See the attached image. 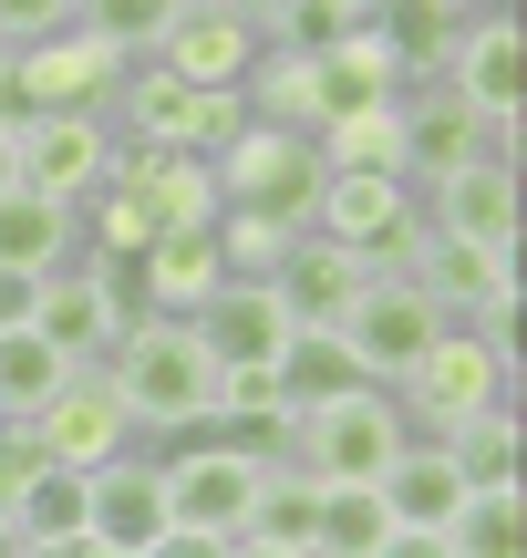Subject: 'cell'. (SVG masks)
Instances as JSON below:
<instances>
[{"label":"cell","mask_w":527,"mask_h":558,"mask_svg":"<svg viewBox=\"0 0 527 558\" xmlns=\"http://www.w3.org/2000/svg\"><path fill=\"white\" fill-rule=\"evenodd\" d=\"M103 383H114L124 424L135 435H197L218 414V352L197 341V320H135V331L103 352Z\"/></svg>","instance_id":"6da1fadb"},{"label":"cell","mask_w":527,"mask_h":558,"mask_svg":"<svg viewBox=\"0 0 527 558\" xmlns=\"http://www.w3.org/2000/svg\"><path fill=\"white\" fill-rule=\"evenodd\" d=\"M218 177V218H269V228H310V197H321V145L301 124H259L248 114L238 135L207 156Z\"/></svg>","instance_id":"7a4b0ae2"},{"label":"cell","mask_w":527,"mask_h":558,"mask_svg":"<svg viewBox=\"0 0 527 558\" xmlns=\"http://www.w3.org/2000/svg\"><path fill=\"white\" fill-rule=\"evenodd\" d=\"M404 445H414L404 403H393L383 383H363V393H342V403H321V414H301L290 465H301L310 486H383Z\"/></svg>","instance_id":"3957f363"},{"label":"cell","mask_w":527,"mask_h":558,"mask_svg":"<svg viewBox=\"0 0 527 558\" xmlns=\"http://www.w3.org/2000/svg\"><path fill=\"white\" fill-rule=\"evenodd\" d=\"M310 239L352 248L372 279H404L414 248H425V197H414L404 177H321V197H310Z\"/></svg>","instance_id":"277c9868"},{"label":"cell","mask_w":527,"mask_h":558,"mask_svg":"<svg viewBox=\"0 0 527 558\" xmlns=\"http://www.w3.org/2000/svg\"><path fill=\"white\" fill-rule=\"evenodd\" d=\"M393 403H404L414 435H455V424H476V414H497V403H517V362L487 352L476 331H445L404 383H393Z\"/></svg>","instance_id":"5b68a950"},{"label":"cell","mask_w":527,"mask_h":558,"mask_svg":"<svg viewBox=\"0 0 527 558\" xmlns=\"http://www.w3.org/2000/svg\"><path fill=\"white\" fill-rule=\"evenodd\" d=\"M103 207H114L145 248H156V239H197V228H218V177H207V156H156V145H124L114 177H103Z\"/></svg>","instance_id":"8992f818"},{"label":"cell","mask_w":527,"mask_h":558,"mask_svg":"<svg viewBox=\"0 0 527 558\" xmlns=\"http://www.w3.org/2000/svg\"><path fill=\"white\" fill-rule=\"evenodd\" d=\"M445 331H455V320L434 311L414 279H363V290H352V311H342V352L363 362V383H383V393H393V383H404Z\"/></svg>","instance_id":"52a82bcc"},{"label":"cell","mask_w":527,"mask_h":558,"mask_svg":"<svg viewBox=\"0 0 527 558\" xmlns=\"http://www.w3.org/2000/svg\"><path fill=\"white\" fill-rule=\"evenodd\" d=\"M21 94H32V114H103L114 124V94H124V73L135 62L114 52V41H94L83 21H62L52 41H21Z\"/></svg>","instance_id":"ba28073f"},{"label":"cell","mask_w":527,"mask_h":558,"mask_svg":"<svg viewBox=\"0 0 527 558\" xmlns=\"http://www.w3.org/2000/svg\"><path fill=\"white\" fill-rule=\"evenodd\" d=\"M259 21L238 11V0H176V21H166L156 41V73H176L186 94H238L248 73H259Z\"/></svg>","instance_id":"9c48e42d"},{"label":"cell","mask_w":527,"mask_h":558,"mask_svg":"<svg viewBox=\"0 0 527 558\" xmlns=\"http://www.w3.org/2000/svg\"><path fill=\"white\" fill-rule=\"evenodd\" d=\"M114 124L103 114H32L21 124V186L32 197H62V207H94L103 177H114Z\"/></svg>","instance_id":"30bf717a"},{"label":"cell","mask_w":527,"mask_h":558,"mask_svg":"<svg viewBox=\"0 0 527 558\" xmlns=\"http://www.w3.org/2000/svg\"><path fill=\"white\" fill-rule=\"evenodd\" d=\"M445 94L466 104L476 124H517L527 114V32L517 11H476L445 52Z\"/></svg>","instance_id":"8fae6325"},{"label":"cell","mask_w":527,"mask_h":558,"mask_svg":"<svg viewBox=\"0 0 527 558\" xmlns=\"http://www.w3.org/2000/svg\"><path fill=\"white\" fill-rule=\"evenodd\" d=\"M156 465H166V518H176V527H197V538H238V527H248L259 465H238L228 445H207V435L166 445Z\"/></svg>","instance_id":"7c38bea8"},{"label":"cell","mask_w":527,"mask_h":558,"mask_svg":"<svg viewBox=\"0 0 527 558\" xmlns=\"http://www.w3.org/2000/svg\"><path fill=\"white\" fill-rule=\"evenodd\" d=\"M166 527H176V518H166V465L145 456V445L83 476V538H94V548H114V558H145V548L166 538Z\"/></svg>","instance_id":"4fadbf2b"},{"label":"cell","mask_w":527,"mask_h":558,"mask_svg":"<svg viewBox=\"0 0 527 558\" xmlns=\"http://www.w3.org/2000/svg\"><path fill=\"white\" fill-rule=\"evenodd\" d=\"M32 445H41L52 465H73V476H94V465L135 456V424H124V403H114V383H103V373H73V383L32 414Z\"/></svg>","instance_id":"5bb4252c"},{"label":"cell","mask_w":527,"mask_h":558,"mask_svg":"<svg viewBox=\"0 0 527 558\" xmlns=\"http://www.w3.org/2000/svg\"><path fill=\"white\" fill-rule=\"evenodd\" d=\"M425 228L455 239V248H487V259H517V166L476 156L466 177L425 186Z\"/></svg>","instance_id":"9a60e30c"},{"label":"cell","mask_w":527,"mask_h":558,"mask_svg":"<svg viewBox=\"0 0 527 558\" xmlns=\"http://www.w3.org/2000/svg\"><path fill=\"white\" fill-rule=\"evenodd\" d=\"M393 135H404V186H414V197L445 186V177H466V166L487 156V124H476L445 83H414V94L393 104Z\"/></svg>","instance_id":"2e32d148"},{"label":"cell","mask_w":527,"mask_h":558,"mask_svg":"<svg viewBox=\"0 0 527 558\" xmlns=\"http://www.w3.org/2000/svg\"><path fill=\"white\" fill-rule=\"evenodd\" d=\"M310 62V135H331V124H352V114H393L404 104V73L383 62V41H331V52H301Z\"/></svg>","instance_id":"e0dca14e"},{"label":"cell","mask_w":527,"mask_h":558,"mask_svg":"<svg viewBox=\"0 0 527 558\" xmlns=\"http://www.w3.org/2000/svg\"><path fill=\"white\" fill-rule=\"evenodd\" d=\"M32 331L41 341H52V352L62 362H73V373H103V352H114V300H103V279L94 269H52V279H41V290H32Z\"/></svg>","instance_id":"ac0fdd59"},{"label":"cell","mask_w":527,"mask_h":558,"mask_svg":"<svg viewBox=\"0 0 527 558\" xmlns=\"http://www.w3.org/2000/svg\"><path fill=\"white\" fill-rule=\"evenodd\" d=\"M363 259H352V248H331V239H290V259L269 269V300H280L290 311V331H342V311H352V290H363Z\"/></svg>","instance_id":"d6986e66"},{"label":"cell","mask_w":527,"mask_h":558,"mask_svg":"<svg viewBox=\"0 0 527 558\" xmlns=\"http://www.w3.org/2000/svg\"><path fill=\"white\" fill-rule=\"evenodd\" d=\"M197 341L218 352V373H269L280 341H290V311L269 300V279H228V290L197 311Z\"/></svg>","instance_id":"ffe728a7"},{"label":"cell","mask_w":527,"mask_h":558,"mask_svg":"<svg viewBox=\"0 0 527 558\" xmlns=\"http://www.w3.org/2000/svg\"><path fill=\"white\" fill-rule=\"evenodd\" d=\"M414 290L434 300L445 320H476V311H497V300H517V259H487V248H455V239H434L425 228V248H414Z\"/></svg>","instance_id":"44dd1931"},{"label":"cell","mask_w":527,"mask_h":558,"mask_svg":"<svg viewBox=\"0 0 527 558\" xmlns=\"http://www.w3.org/2000/svg\"><path fill=\"white\" fill-rule=\"evenodd\" d=\"M73 248H83V218H73L62 197L0 186V269H21V279H52V269H73Z\"/></svg>","instance_id":"7402d4cb"},{"label":"cell","mask_w":527,"mask_h":558,"mask_svg":"<svg viewBox=\"0 0 527 558\" xmlns=\"http://www.w3.org/2000/svg\"><path fill=\"white\" fill-rule=\"evenodd\" d=\"M476 486L455 476V456L434 435H414L404 456H393V476H383V507H393V527H434V538H445L455 527V507H466Z\"/></svg>","instance_id":"603a6c76"},{"label":"cell","mask_w":527,"mask_h":558,"mask_svg":"<svg viewBox=\"0 0 527 558\" xmlns=\"http://www.w3.org/2000/svg\"><path fill=\"white\" fill-rule=\"evenodd\" d=\"M455 32H466V21H455L445 0H383V11H372V41H383V62L404 73V94L414 83H445Z\"/></svg>","instance_id":"cb8c5ba5"},{"label":"cell","mask_w":527,"mask_h":558,"mask_svg":"<svg viewBox=\"0 0 527 558\" xmlns=\"http://www.w3.org/2000/svg\"><path fill=\"white\" fill-rule=\"evenodd\" d=\"M135 269H145V300H156V320H197L207 300L228 290V269H218V239H207V228H197V239H156Z\"/></svg>","instance_id":"d4e9b609"},{"label":"cell","mask_w":527,"mask_h":558,"mask_svg":"<svg viewBox=\"0 0 527 558\" xmlns=\"http://www.w3.org/2000/svg\"><path fill=\"white\" fill-rule=\"evenodd\" d=\"M269 383H280L290 414H321V403L363 393V362L342 352V331H290V341H280V362H269Z\"/></svg>","instance_id":"484cf974"},{"label":"cell","mask_w":527,"mask_h":558,"mask_svg":"<svg viewBox=\"0 0 527 558\" xmlns=\"http://www.w3.org/2000/svg\"><path fill=\"white\" fill-rule=\"evenodd\" d=\"M0 518H11L21 538H32V558L73 548V538H83V476H73V465H52V456H41L32 476L11 486V507H0Z\"/></svg>","instance_id":"4316f807"},{"label":"cell","mask_w":527,"mask_h":558,"mask_svg":"<svg viewBox=\"0 0 527 558\" xmlns=\"http://www.w3.org/2000/svg\"><path fill=\"white\" fill-rule=\"evenodd\" d=\"M310 518H321V486L301 476V465H259V497H248V527L238 538H259V548H301L310 558Z\"/></svg>","instance_id":"83f0119b"},{"label":"cell","mask_w":527,"mask_h":558,"mask_svg":"<svg viewBox=\"0 0 527 558\" xmlns=\"http://www.w3.org/2000/svg\"><path fill=\"white\" fill-rule=\"evenodd\" d=\"M62 383H73V362H62L32 320H21V331H0V424H32Z\"/></svg>","instance_id":"f1b7e54d"},{"label":"cell","mask_w":527,"mask_h":558,"mask_svg":"<svg viewBox=\"0 0 527 558\" xmlns=\"http://www.w3.org/2000/svg\"><path fill=\"white\" fill-rule=\"evenodd\" d=\"M455 456V476L476 486V497H497V486H517V445H527V424H517V403H497V414H476V424H455V435H434Z\"/></svg>","instance_id":"f546056e"},{"label":"cell","mask_w":527,"mask_h":558,"mask_svg":"<svg viewBox=\"0 0 527 558\" xmlns=\"http://www.w3.org/2000/svg\"><path fill=\"white\" fill-rule=\"evenodd\" d=\"M393 538L383 486H321V518H310V558H372Z\"/></svg>","instance_id":"4dcf8cb0"},{"label":"cell","mask_w":527,"mask_h":558,"mask_svg":"<svg viewBox=\"0 0 527 558\" xmlns=\"http://www.w3.org/2000/svg\"><path fill=\"white\" fill-rule=\"evenodd\" d=\"M197 435H207V445H228L238 465H280V456H290V435H301V414H290V403H218Z\"/></svg>","instance_id":"1f68e13d"},{"label":"cell","mask_w":527,"mask_h":558,"mask_svg":"<svg viewBox=\"0 0 527 558\" xmlns=\"http://www.w3.org/2000/svg\"><path fill=\"white\" fill-rule=\"evenodd\" d=\"M445 548L455 558H527V497H517V486L466 497V507H455V527H445Z\"/></svg>","instance_id":"d6a6232c"},{"label":"cell","mask_w":527,"mask_h":558,"mask_svg":"<svg viewBox=\"0 0 527 558\" xmlns=\"http://www.w3.org/2000/svg\"><path fill=\"white\" fill-rule=\"evenodd\" d=\"M73 21L94 41H114L124 62H156V41H166V21H176V0H73Z\"/></svg>","instance_id":"836d02e7"},{"label":"cell","mask_w":527,"mask_h":558,"mask_svg":"<svg viewBox=\"0 0 527 558\" xmlns=\"http://www.w3.org/2000/svg\"><path fill=\"white\" fill-rule=\"evenodd\" d=\"M207 239H218V269H228V279H269V269L290 259V239H301V228H269V218H218Z\"/></svg>","instance_id":"e575fe53"},{"label":"cell","mask_w":527,"mask_h":558,"mask_svg":"<svg viewBox=\"0 0 527 558\" xmlns=\"http://www.w3.org/2000/svg\"><path fill=\"white\" fill-rule=\"evenodd\" d=\"M62 21H73V0H0V52H21V41H52Z\"/></svg>","instance_id":"d590c367"},{"label":"cell","mask_w":527,"mask_h":558,"mask_svg":"<svg viewBox=\"0 0 527 558\" xmlns=\"http://www.w3.org/2000/svg\"><path fill=\"white\" fill-rule=\"evenodd\" d=\"M228 548H238V538H197V527H166V538L145 548V558H228Z\"/></svg>","instance_id":"8d00e7d4"},{"label":"cell","mask_w":527,"mask_h":558,"mask_svg":"<svg viewBox=\"0 0 527 558\" xmlns=\"http://www.w3.org/2000/svg\"><path fill=\"white\" fill-rule=\"evenodd\" d=\"M372 558H455L445 538H434V527H393V538L383 548H372Z\"/></svg>","instance_id":"74e56055"},{"label":"cell","mask_w":527,"mask_h":558,"mask_svg":"<svg viewBox=\"0 0 527 558\" xmlns=\"http://www.w3.org/2000/svg\"><path fill=\"white\" fill-rule=\"evenodd\" d=\"M0 186H21V135L0 124Z\"/></svg>","instance_id":"f35d334b"},{"label":"cell","mask_w":527,"mask_h":558,"mask_svg":"<svg viewBox=\"0 0 527 558\" xmlns=\"http://www.w3.org/2000/svg\"><path fill=\"white\" fill-rule=\"evenodd\" d=\"M0 558H32V538H21V527H11V518H0Z\"/></svg>","instance_id":"ab89813d"},{"label":"cell","mask_w":527,"mask_h":558,"mask_svg":"<svg viewBox=\"0 0 527 558\" xmlns=\"http://www.w3.org/2000/svg\"><path fill=\"white\" fill-rule=\"evenodd\" d=\"M228 558H301V548H259V538H238V548H228Z\"/></svg>","instance_id":"60d3db41"},{"label":"cell","mask_w":527,"mask_h":558,"mask_svg":"<svg viewBox=\"0 0 527 558\" xmlns=\"http://www.w3.org/2000/svg\"><path fill=\"white\" fill-rule=\"evenodd\" d=\"M445 11H455V21H476V11H507V0H445Z\"/></svg>","instance_id":"b9f144b4"},{"label":"cell","mask_w":527,"mask_h":558,"mask_svg":"<svg viewBox=\"0 0 527 558\" xmlns=\"http://www.w3.org/2000/svg\"><path fill=\"white\" fill-rule=\"evenodd\" d=\"M238 11H248V21H280V11H290V0H238Z\"/></svg>","instance_id":"7bdbcfd3"}]
</instances>
